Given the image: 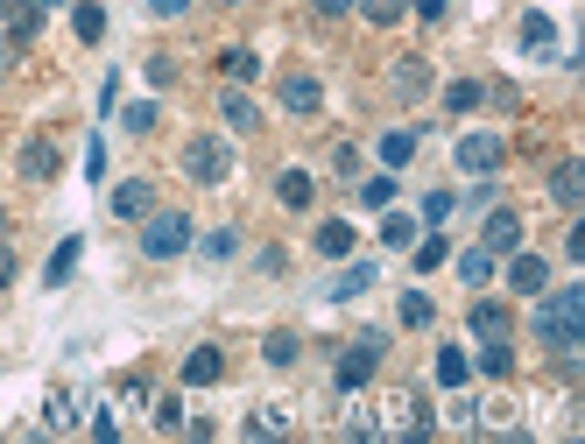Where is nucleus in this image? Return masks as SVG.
I'll return each mask as SVG.
<instances>
[{
	"instance_id": "nucleus-27",
	"label": "nucleus",
	"mask_w": 585,
	"mask_h": 444,
	"mask_svg": "<svg viewBox=\"0 0 585 444\" xmlns=\"http://www.w3.org/2000/svg\"><path fill=\"white\" fill-rule=\"evenodd\" d=\"M486 100V85L480 79H452V85H444V106H452V113H473Z\"/></svg>"
},
{
	"instance_id": "nucleus-15",
	"label": "nucleus",
	"mask_w": 585,
	"mask_h": 444,
	"mask_svg": "<svg viewBox=\"0 0 585 444\" xmlns=\"http://www.w3.org/2000/svg\"><path fill=\"white\" fill-rule=\"evenodd\" d=\"M219 121H226L233 134H255V127H261V106L247 100V92H233V85H226V100H219Z\"/></svg>"
},
{
	"instance_id": "nucleus-24",
	"label": "nucleus",
	"mask_w": 585,
	"mask_h": 444,
	"mask_svg": "<svg viewBox=\"0 0 585 444\" xmlns=\"http://www.w3.org/2000/svg\"><path fill=\"white\" fill-rule=\"evenodd\" d=\"M297 353H304L297 332H268V339H261V360H268V366H297Z\"/></svg>"
},
{
	"instance_id": "nucleus-38",
	"label": "nucleus",
	"mask_w": 585,
	"mask_h": 444,
	"mask_svg": "<svg viewBox=\"0 0 585 444\" xmlns=\"http://www.w3.org/2000/svg\"><path fill=\"white\" fill-rule=\"evenodd\" d=\"M121 127H127V134H148V127H155V100H134V106L121 113Z\"/></svg>"
},
{
	"instance_id": "nucleus-2",
	"label": "nucleus",
	"mask_w": 585,
	"mask_h": 444,
	"mask_svg": "<svg viewBox=\"0 0 585 444\" xmlns=\"http://www.w3.org/2000/svg\"><path fill=\"white\" fill-rule=\"evenodd\" d=\"M191 240H198L191 211H148V219H142V255L148 261H177Z\"/></svg>"
},
{
	"instance_id": "nucleus-43",
	"label": "nucleus",
	"mask_w": 585,
	"mask_h": 444,
	"mask_svg": "<svg viewBox=\"0 0 585 444\" xmlns=\"http://www.w3.org/2000/svg\"><path fill=\"white\" fill-rule=\"evenodd\" d=\"M92 437H100V444H113V437H121V423H113V410H92Z\"/></svg>"
},
{
	"instance_id": "nucleus-33",
	"label": "nucleus",
	"mask_w": 585,
	"mask_h": 444,
	"mask_svg": "<svg viewBox=\"0 0 585 444\" xmlns=\"http://www.w3.org/2000/svg\"><path fill=\"white\" fill-rule=\"evenodd\" d=\"M360 205L388 211V205H396V177H367V184H360Z\"/></svg>"
},
{
	"instance_id": "nucleus-34",
	"label": "nucleus",
	"mask_w": 585,
	"mask_h": 444,
	"mask_svg": "<svg viewBox=\"0 0 585 444\" xmlns=\"http://www.w3.org/2000/svg\"><path fill=\"white\" fill-rule=\"evenodd\" d=\"M409 247H417V268H444V261H452V247H444L438 234H423V240H409Z\"/></svg>"
},
{
	"instance_id": "nucleus-14",
	"label": "nucleus",
	"mask_w": 585,
	"mask_h": 444,
	"mask_svg": "<svg viewBox=\"0 0 585 444\" xmlns=\"http://www.w3.org/2000/svg\"><path fill=\"white\" fill-rule=\"evenodd\" d=\"M148 211H155V190L142 177H127L121 190H113V219H148Z\"/></svg>"
},
{
	"instance_id": "nucleus-30",
	"label": "nucleus",
	"mask_w": 585,
	"mask_h": 444,
	"mask_svg": "<svg viewBox=\"0 0 585 444\" xmlns=\"http://www.w3.org/2000/svg\"><path fill=\"white\" fill-rule=\"evenodd\" d=\"M360 289H374V268H367V261H353V268H346L339 282L325 289V297H339V303H346V297H360Z\"/></svg>"
},
{
	"instance_id": "nucleus-3",
	"label": "nucleus",
	"mask_w": 585,
	"mask_h": 444,
	"mask_svg": "<svg viewBox=\"0 0 585 444\" xmlns=\"http://www.w3.org/2000/svg\"><path fill=\"white\" fill-rule=\"evenodd\" d=\"M184 177L191 184H226L233 177V148L219 142V134H191V142H184Z\"/></svg>"
},
{
	"instance_id": "nucleus-46",
	"label": "nucleus",
	"mask_w": 585,
	"mask_h": 444,
	"mask_svg": "<svg viewBox=\"0 0 585 444\" xmlns=\"http://www.w3.org/2000/svg\"><path fill=\"white\" fill-rule=\"evenodd\" d=\"M409 8H417L423 22H444V0H409Z\"/></svg>"
},
{
	"instance_id": "nucleus-48",
	"label": "nucleus",
	"mask_w": 585,
	"mask_h": 444,
	"mask_svg": "<svg viewBox=\"0 0 585 444\" xmlns=\"http://www.w3.org/2000/svg\"><path fill=\"white\" fill-rule=\"evenodd\" d=\"M0 234H8V211H0Z\"/></svg>"
},
{
	"instance_id": "nucleus-6",
	"label": "nucleus",
	"mask_w": 585,
	"mask_h": 444,
	"mask_svg": "<svg viewBox=\"0 0 585 444\" xmlns=\"http://www.w3.org/2000/svg\"><path fill=\"white\" fill-rule=\"evenodd\" d=\"M388 437H431V402L423 395H388Z\"/></svg>"
},
{
	"instance_id": "nucleus-37",
	"label": "nucleus",
	"mask_w": 585,
	"mask_h": 444,
	"mask_svg": "<svg viewBox=\"0 0 585 444\" xmlns=\"http://www.w3.org/2000/svg\"><path fill=\"white\" fill-rule=\"evenodd\" d=\"M142 71H148V85H155V92H170V85H177V56H148Z\"/></svg>"
},
{
	"instance_id": "nucleus-5",
	"label": "nucleus",
	"mask_w": 585,
	"mask_h": 444,
	"mask_svg": "<svg viewBox=\"0 0 585 444\" xmlns=\"http://www.w3.org/2000/svg\"><path fill=\"white\" fill-rule=\"evenodd\" d=\"M501 163H509V142H501V134H465V142H459V169H465V177H494Z\"/></svg>"
},
{
	"instance_id": "nucleus-21",
	"label": "nucleus",
	"mask_w": 585,
	"mask_h": 444,
	"mask_svg": "<svg viewBox=\"0 0 585 444\" xmlns=\"http://www.w3.org/2000/svg\"><path fill=\"white\" fill-rule=\"evenodd\" d=\"M78 416H85V402H78L71 389H57V395H50V410H43L50 431H78Z\"/></svg>"
},
{
	"instance_id": "nucleus-8",
	"label": "nucleus",
	"mask_w": 585,
	"mask_h": 444,
	"mask_svg": "<svg viewBox=\"0 0 585 444\" xmlns=\"http://www.w3.org/2000/svg\"><path fill=\"white\" fill-rule=\"evenodd\" d=\"M325 106V85L310 79V71H289L283 79V113H318Z\"/></svg>"
},
{
	"instance_id": "nucleus-19",
	"label": "nucleus",
	"mask_w": 585,
	"mask_h": 444,
	"mask_svg": "<svg viewBox=\"0 0 585 444\" xmlns=\"http://www.w3.org/2000/svg\"><path fill=\"white\" fill-rule=\"evenodd\" d=\"M318 255L325 261H346V255H353V226H346V219H325L318 226Z\"/></svg>"
},
{
	"instance_id": "nucleus-45",
	"label": "nucleus",
	"mask_w": 585,
	"mask_h": 444,
	"mask_svg": "<svg viewBox=\"0 0 585 444\" xmlns=\"http://www.w3.org/2000/svg\"><path fill=\"white\" fill-rule=\"evenodd\" d=\"M184 8H191V0H148V14H163V22H177Z\"/></svg>"
},
{
	"instance_id": "nucleus-11",
	"label": "nucleus",
	"mask_w": 585,
	"mask_h": 444,
	"mask_svg": "<svg viewBox=\"0 0 585 444\" xmlns=\"http://www.w3.org/2000/svg\"><path fill=\"white\" fill-rule=\"evenodd\" d=\"M551 198H557L564 211H578V205H585V163H578V156L551 169Z\"/></svg>"
},
{
	"instance_id": "nucleus-10",
	"label": "nucleus",
	"mask_w": 585,
	"mask_h": 444,
	"mask_svg": "<svg viewBox=\"0 0 585 444\" xmlns=\"http://www.w3.org/2000/svg\"><path fill=\"white\" fill-rule=\"evenodd\" d=\"M219 374H226V353H219V345H191V360H184V389H212Z\"/></svg>"
},
{
	"instance_id": "nucleus-42",
	"label": "nucleus",
	"mask_w": 585,
	"mask_h": 444,
	"mask_svg": "<svg viewBox=\"0 0 585 444\" xmlns=\"http://www.w3.org/2000/svg\"><path fill=\"white\" fill-rule=\"evenodd\" d=\"M452 190H431V198H423V219H431V226H444V219H452Z\"/></svg>"
},
{
	"instance_id": "nucleus-41",
	"label": "nucleus",
	"mask_w": 585,
	"mask_h": 444,
	"mask_svg": "<svg viewBox=\"0 0 585 444\" xmlns=\"http://www.w3.org/2000/svg\"><path fill=\"white\" fill-rule=\"evenodd\" d=\"M155 431H184V402H177V395L155 402Z\"/></svg>"
},
{
	"instance_id": "nucleus-16",
	"label": "nucleus",
	"mask_w": 585,
	"mask_h": 444,
	"mask_svg": "<svg viewBox=\"0 0 585 444\" xmlns=\"http://www.w3.org/2000/svg\"><path fill=\"white\" fill-rule=\"evenodd\" d=\"M78 255H85V240L64 234V240H57V255H50V268H43V282H50V289H64V282H71V268H78Z\"/></svg>"
},
{
	"instance_id": "nucleus-40",
	"label": "nucleus",
	"mask_w": 585,
	"mask_h": 444,
	"mask_svg": "<svg viewBox=\"0 0 585 444\" xmlns=\"http://www.w3.org/2000/svg\"><path fill=\"white\" fill-rule=\"evenodd\" d=\"M233 247H240V234H233V226H219V234H205V255H212V261H233Z\"/></svg>"
},
{
	"instance_id": "nucleus-39",
	"label": "nucleus",
	"mask_w": 585,
	"mask_h": 444,
	"mask_svg": "<svg viewBox=\"0 0 585 444\" xmlns=\"http://www.w3.org/2000/svg\"><path fill=\"white\" fill-rule=\"evenodd\" d=\"M438 311H431V297H423V289H409L402 297V324H431Z\"/></svg>"
},
{
	"instance_id": "nucleus-44",
	"label": "nucleus",
	"mask_w": 585,
	"mask_h": 444,
	"mask_svg": "<svg viewBox=\"0 0 585 444\" xmlns=\"http://www.w3.org/2000/svg\"><path fill=\"white\" fill-rule=\"evenodd\" d=\"M310 8H318V14H331V22H339V14H353L360 0H310Z\"/></svg>"
},
{
	"instance_id": "nucleus-50",
	"label": "nucleus",
	"mask_w": 585,
	"mask_h": 444,
	"mask_svg": "<svg viewBox=\"0 0 585 444\" xmlns=\"http://www.w3.org/2000/svg\"><path fill=\"white\" fill-rule=\"evenodd\" d=\"M219 8H240V0H219Z\"/></svg>"
},
{
	"instance_id": "nucleus-29",
	"label": "nucleus",
	"mask_w": 585,
	"mask_h": 444,
	"mask_svg": "<svg viewBox=\"0 0 585 444\" xmlns=\"http://www.w3.org/2000/svg\"><path fill=\"white\" fill-rule=\"evenodd\" d=\"M409 156H417V134H409V127H396V134H381V163H388V169H402Z\"/></svg>"
},
{
	"instance_id": "nucleus-1",
	"label": "nucleus",
	"mask_w": 585,
	"mask_h": 444,
	"mask_svg": "<svg viewBox=\"0 0 585 444\" xmlns=\"http://www.w3.org/2000/svg\"><path fill=\"white\" fill-rule=\"evenodd\" d=\"M530 332L551 345V353H578L585 345V289H557L530 311Z\"/></svg>"
},
{
	"instance_id": "nucleus-49",
	"label": "nucleus",
	"mask_w": 585,
	"mask_h": 444,
	"mask_svg": "<svg viewBox=\"0 0 585 444\" xmlns=\"http://www.w3.org/2000/svg\"><path fill=\"white\" fill-rule=\"evenodd\" d=\"M43 8H64V0H43Z\"/></svg>"
},
{
	"instance_id": "nucleus-22",
	"label": "nucleus",
	"mask_w": 585,
	"mask_h": 444,
	"mask_svg": "<svg viewBox=\"0 0 585 444\" xmlns=\"http://www.w3.org/2000/svg\"><path fill=\"white\" fill-rule=\"evenodd\" d=\"M219 71H226V79H233V85H247V79H261V56H255V50H247V43H233V50L219 56Z\"/></svg>"
},
{
	"instance_id": "nucleus-26",
	"label": "nucleus",
	"mask_w": 585,
	"mask_h": 444,
	"mask_svg": "<svg viewBox=\"0 0 585 444\" xmlns=\"http://www.w3.org/2000/svg\"><path fill=\"white\" fill-rule=\"evenodd\" d=\"M283 431H289V410H283V402H268V410L247 416V437H283Z\"/></svg>"
},
{
	"instance_id": "nucleus-47",
	"label": "nucleus",
	"mask_w": 585,
	"mask_h": 444,
	"mask_svg": "<svg viewBox=\"0 0 585 444\" xmlns=\"http://www.w3.org/2000/svg\"><path fill=\"white\" fill-rule=\"evenodd\" d=\"M14 282V247H0V289Z\"/></svg>"
},
{
	"instance_id": "nucleus-12",
	"label": "nucleus",
	"mask_w": 585,
	"mask_h": 444,
	"mask_svg": "<svg viewBox=\"0 0 585 444\" xmlns=\"http://www.w3.org/2000/svg\"><path fill=\"white\" fill-rule=\"evenodd\" d=\"M0 22H8L14 43H29V35L43 29V0H0Z\"/></svg>"
},
{
	"instance_id": "nucleus-31",
	"label": "nucleus",
	"mask_w": 585,
	"mask_h": 444,
	"mask_svg": "<svg viewBox=\"0 0 585 444\" xmlns=\"http://www.w3.org/2000/svg\"><path fill=\"white\" fill-rule=\"evenodd\" d=\"M360 14H367L374 29H396L402 14H409V0H360Z\"/></svg>"
},
{
	"instance_id": "nucleus-32",
	"label": "nucleus",
	"mask_w": 585,
	"mask_h": 444,
	"mask_svg": "<svg viewBox=\"0 0 585 444\" xmlns=\"http://www.w3.org/2000/svg\"><path fill=\"white\" fill-rule=\"evenodd\" d=\"M480 366H486V374H515V353H509V339H486V353H480Z\"/></svg>"
},
{
	"instance_id": "nucleus-25",
	"label": "nucleus",
	"mask_w": 585,
	"mask_h": 444,
	"mask_svg": "<svg viewBox=\"0 0 585 444\" xmlns=\"http://www.w3.org/2000/svg\"><path fill=\"white\" fill-rule=\"evenodd\" d=\"M465 374H473V360H465L459 345H444L438 353V389H465Z\"/></svg>"
},
{
	"instance_id": "nucleus-36",
	"label": "nucleus",
	"mask_w": 585,
	"mask_h": 444,
	"mask_svg": "<svg viewBox=\"0 0 585 444\" xmlns=\"http://www.w3.org/2000/svg\"><path fill=\"white\" fill-rule=\"evenodd\" d=\"M381 240H388V247H409V240H417V219H402V211H388V219H381Z\"/></svg>"
},
{
	"instance_id": "nucleus-20",
	"label": "nucleus",
	"mask_w": 585,
	"mask_h": 444,
	"mask_svg": "<svg viewBox=\"0 0 585 444\" xmlns=\"http://www.w3.org/2000/svg\"><path fill=\"white\" fill-rule=\"evenodd\" d=\"M459 282L486 289V282H494V255H486V247H465V255H459Z\"/></svg>"
},
{
	"instance_id": "nucleus-7",
	"label": "nucleus",
	"mask_w": 585,
	"mask_h": 444,
	"mask_svg": "<svg viewBox=\"0 0 585 444\" xmlns=\"http://www.w3.org/2000/svg\"><path fill=\"white\" fill-rule=\"evenodd\" d=\"M509 289H522V297H543V289H551V261L543 255H509Z\"/></svg>"
},
{
	"instance_id": "nucleus-35",
	"label": "nucleus",
	"mask_w": 585,
	"mask_h": 444,
	"mask_svg": "<svg viewBox=\"0 0 585 444\" xmlns=\"http://www.w3.org/2000/svg\"><path fill=\"white\" fill-rule=\"evenodd\" d=\"M71 22H78V43H100V35H106V8H78Z\"/></svg>"
},
{
	"instance_id": "nucleus-9",
	"label": "nucleus",
	"mask_w": 585,
	"mask_h": 444,
	"mask_svg": "<svg viewBox=\"0 0 585 444\" xmlns=\"http://www.w3.org/2000/svg\"><path fill=\"white\" fill-rule=\"evenodd\" d=\"M14 169H22L29 184H50V177H57V142H43V134H35V142H22V156H14Z\"/></svg>"
},
{
	"instance_id": "nucleus-23",
	"label": "nucleus",
	"mask_w": 585,
	"mask_h": 444,
	"mask_svg": "<svg viewBox=\"0 0 585 444\" xmlns=\"http://www.w3.org/2000/svg\"><path fill=\"white\" fill-rule=\"evenodd\" d=\"M423 85H431V64H423V56H396V92L402 100H417Z\"/></svg>"
},
{
	"instance_id": "nucleus-28",
	"label": "nucleus",
	"mask_w": 585,
	"mask_h": 444,
	"mask_svg": "<svg viewBox=\"0 0 585 444\" xmlns=\"http://www.w3.org/2000/svg\"><path fill=\"white\" fill-rule=\"evenodd\" d=\"M522 50H557L551 14H522Z\"/></svg>"
},
{
	"instance_id": "nucleus-13",
	"label": "nucleus",
	"mask_w": 585,
	"mask_h": 444,
	"mask_svg": "<svg viewBox=\"0 0 585 444\" xmlns=\"http://www.w3.org/2000/svg\"><path fill=\"white\" fill-rule=\"evenodd\" d=\"M515 247H522V219H515L509 205L486 211V255H515Z\"/></svg>"
},
{
	"instance_id": "nucleus-4",
	"label": "nucleus",
	"mask_w": 585,
	"mask_h": 444,
	"mask_svg": "<svg viewBox=\"0 0 585 444\" xmlns=\"http://www.w3.org/2000/svg\"><path fill=\"white\" fill-rule=\"evenodd\" d=\"M381 353H388V339H381V332H360L353 353H339V389H346V395L367 389V381H374V366H381Z\"/></svg>"
},
{
	"instance_id": "nucleus-18",
	"label": "nucleus",
	"mask_w": 585,
	"mask_h": 444,
	"mask_svg": "<svg viewBox=\"0 0 585 444\" xmlns=\"http://www.w3.org/2000/svg\"><path fill=\"white\" fill-rule=\"evenodd\" d=\"M473 332H480V339H509V332H515L509 303H473Z\"/></svg>"
},
{
	"instance_id": "nucleus-17",
	"label": "nucleus",
	"mask_w": 585,
	"mask_h": 444,
	"mask_svg": "<svg viewBox=\"0 0 585 444\" xmlns=\"http://www.w3.org/2000/svg\"><path fill=\"white\" fill-rule=\"evenodd\" d=\"M276 198H283L289 211H304L310 198H318V177H304V169H283V177H276Z\"/></svg>"
}]
</instances>
